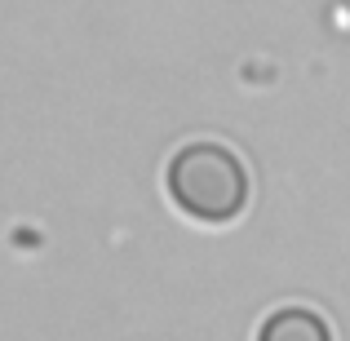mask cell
I'll return each instance as SVG.
<instances>
[{
  "mask_svg": "<svg viewBox=\"0 0 350 341\" xmlns=\"http://www.w3.org/2000/svg\"><path fill=\"white\" fill-rule=\"evenodd\" d=\"M257 341H333V337H328V324L315 310L288 306V310H275V315L266 319Z\"/></svg>",
  "mask_w": 350,
  "mask_h": 341,
  "instance_id": "2",
  "label": "cell"
},
{
  "mask_svg": "<svg viewBox=\"0 0 350 341\" xmlns=\"http://www.w3.org/2000/svg\"><path fill=\"white\" fill-rule=\"evenodd\" d=\"M169 195L196 222H231L248 204V173L222 142H191L169 160Z\"/></svg>",
  "mask_w": 350,
  "mask_h": 341,
  "instance_id": "1",
  "label": "cell"
}]
</instances>
